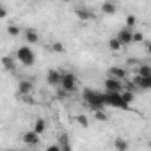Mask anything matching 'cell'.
<instances>
[{
    "label": "cell",
    "mask_w": 151,
    "mask_h": 151,
    "mask_svg": "<svg viewBox=\"0 0 151 151\" xmlns=\"http://www.w3.org/2000/svg\"><path fill=\"white\" fill-rule=\"evenodd\" d=\"M84 100L87 105H91L93 109H103L107 105L105 101V94H101L100 91H94V89H86L84 91Z\"/></svg>",
    "instance_id": "6da1fadb"
},
{
    "label": "cell",
    "mask_w": 151,
    "mask_h": 151,
    "mask_svg": "<svg viewBox=\"0 0 151 151\" xmlns=\"http://www.w3.org/2000/svg\"><path fill=\"white\" fill-rule=\"evenodd\" d=\"M16 59L23 66H32L36 62V55H34V52H32L30 46H20L18 52H16Z\"/></svg>",
    "instance_id": "7a4b0ae2"
},
{
    "label": "cell",
    "mask_w": 151,
    "mask_h": 151,
    "mask_svg": "<svg viewBox=\"0 0 151 151\" xmlns=\"http://www.w3.org/2000/svg\"><path fill=\"white\" fill-rule=\"evenodd\" d=\"M105 101L107 105L114 107V109H126L128 103L123 100V94L121 93H112V91H105Z\"/></svg>",
    "instance_id": "3957f363"
},
{
    "label": "cell",
    "mask_w": 151,
    "mask_h": 151,
    "mask_svg": "<svg viewBox=\"0 0 151 151\" xmlns=\"http://www.w3.org/2000/svg\"><path fill=\"white\" fill-rule=\"evenodd\" d=\"M60 87L66 93H75V91H77V77H75L73 73H64L62 82H60Z\"/></svg>",
    "instance_id": "277c9868"
},
{
    "label": "cell",
    "mask_w": 151,
    "mask_h": 151,
    "mask_svg": "<svg viewBox=\"0 0 151 151\" xmlns=\"http://www.w3.org/2000/svg\"><path fill=\"white\" fill-rule=\"evenodd\" d=\"M22 140H23L27 146L36 147V146H39V142H41V135H39L36 130H30V132H25V133L22 135Z\"/></svg>",
    "instance_id": "5b68a950"
},
{
    "label": "cell",
    "mask_w": 151,
    "mask_h": 151,
    "mask_svg": "<svg viewBox=\"0 0 151 151\" xmlns=\"http://www.w3.org/2000/svg\"><path fill=\"white\" fill-rule=\"evenodd\" d=\"M62 77H64V73H60V71H57V69H50V71L46 73V82H48L50 86L57 87V86H60Z\"/></svg>",
    "instance_id": "8992f818"
},
{
    "label": "cell",
    "mask_w": 151,
    "mask_h": 151,
    "mask_svg": "<svg viewBox=\"0 0 151 151\" xmlns=\"http://www.w3.org/2000/svg\"><path fill=\"white\" fill-rule=\"evenodd\" d=\"M75 16H77L80 22H86V23L94 20V13L89 7H77V9H75Z\"/></svg>",
    "instance_id": "52a82bcc"
},
{
    "label": "cell",
    "mask_w": 151,
    "mask_h": 151,
    "mask_svg": "<svg viewBox=\"0 0 151 151\" xmlns=\"http://www.w3.org/2000/svg\"><path fill=\"white\" fill-rule=\"evenodd\" d=\"M105 91H112V93H121L123 91V84L119 78L116 77H109L105 80Z\"/></svg>",
    "instance_id": "ba28073f"
},
{
    "label": "cell",
    "mask_w": 151,
    "mask_h": 151,
    "mask_svg": "<svg viewBox=\"0 0 151 151\" xmlns=\"http://www.w3.org/2000/svg\"><path fill=\"white\" fill-rule=\"evenodd\" d=\"M116 36H117V39H119L123 45H130V43H133V32H132V29H128V27L121 29Z\"/></svg>",
    "instance_id": "9c48e42d"
},
{
    "label": "cell",
    "mask_w": 151,
    "mask_h": 151,
    "mask_svg": "<svg viewBox=\"0 0 151 151\" xmlns=\"http://www.w3.org/2000/svg\"><path fill=\"white\" fill-rule=\"evenodd\" d=\"M101 13L103 14H109V16H112V14H116L117 13V4L114 2V0H105V2L101 4Z\"/></svg>",
    "instance_id": "30bf717a"
},
{
    "label": "cell",
    "mask_w": 151,
    "mask_h": 151,
    "mask_svg": "<svg viewBox=\"0 0 151 151\" xmlns=\"http://www.w3.org/2000/svg\"><path fill=\"white\" fill-rule=\"evenodd\" d=\"M133 84L140 89H151V77H142L137 73V77L133 78Z\"/></svg>",
    "instance_id": "8fae6325"
},
{
    "label": "cell",
    "mask_w": 151,
    "mask_h": 151,
    "mask_svg": "<svg viewBox=\"0 0 151 151\" xmlns=\"http://www.w3.org/2000/svg\"><path fill=\"white\" fill-rule=\"evenodd\" d=\"M34 91V84L30 82V80H27V78H23V80H20V84H18V93L20 94H30Z\"/></svg>",
    "instance_id": "7c38bea8"
},
{
    "label": "cell",
    "mask_w": 151,
    "mask_h": 151,
    "mask_svg": "<svg viewBox=\"0 0 151 151\" xmlns=\"http://www.w3.org/2000/svg\"><path fill=\"white\" fill-rule=\"evenodd\" d=\"M25 41H27L29 45H36V43L39 41V34H37L34 29H27V30H25Z\"/></svg>",
    "instance_id": "4fadbf2b"
},
{
    "label": "cell",
    "mask_w": 151,
    "mask_h": 151,
    "mask_svg": "<svg viewBox=\"0 0 151 151\" xmlns=\"http://www.w3.org/2000/svg\"><path fill=\"white\" fill-rule=\"evenodd\" d=\"M109 75H110V77H116V78H119V80H123V78L126 77V71H124L123 68H117V66H114V68H110V69H109Z\"/></svg>",
    "instance_id": "5bb4252c"
},
{
    "label": "cell",
    "mask_w": 151,
    "mask_h": 151,
    "mask_svg": "<svg viewBox=\"0 0 151 151\" xmlns=\"http://www.w3.org/2000/svg\"><path fill=\"white\" fill-rule=\"evenodd\" d=\"M34 130H36L39 135H43V133L46 132V121H45V119H41V117H39V119H36V121H34Z\"/></svg>",
    "instance_id": "9a60e30c"
},
{
    "label": "cell",
    "mask_w": 151,
    "mask_h": 151,
    "mask_svg": "<svg viewBox=\"0 0 151 151\" xmlns=\"http://www.w3.org/2000/svg\"><path fill=\"white\" fill-rule=\"evenodd\" d=\"M130 147V144L124 140V139H121V137H117L116 140H114V149H117V151H126Z\"/></svg>",
    "instance_id": "2e32d148"
},
{
    "label": "cell",
    "mask_w": 151,
    "mask_h": 151,
    "mask_svg": "<svg viewBox=\"0 0 151 151\" xmlns=\"http://www.w3.org/2000/svg\"><path fill=\"white\" fill-rule=\"evenodd\" d=\"M121 46H123V43L117 39V36L109 39V48H110L112 52H119V50H121Z\"/></svg>",
    "instance_id": "e0dca14e"
},
{
    "label": "cell",
    "mask_w": 151,
    "mask_h": 151,
    "mask_svg": "<svg viewBox=\"0 0 151 151\" xmlns=\"http://www.w3.org/2000/svg\"><path fill=\"white\" fill-rule=\"evenodd\" d=\"M2 62H4V69H6V71H14L16 64H14V59H13V57H4Z\"/></svg>",
    "instance_id": "ac0fdd59"
},
{
    "label": "cell",
    "mask_w": 151,
    "mask_h": 151,
    "mask_svg": "<svg viewBox=\"0 0 151 151\" xmlns=\"http://www.w3.org/2000/svg\"><path fill=\"white\" fill-rule=\"evenodd\" d=\"M20 32H22V30H20L18 25H14V23H9V25H7V34H9L11 37H18Z\"/></svg>",
    "instance_id": "d6986e66"
},
{
    "label": "cell",
    "mask_w": 151,
    "mask_h": 151,
    "mask_svg": "<svg viewBox=\"0 0 151 151\" xmlns=\"http://www.w3.org/2000/svg\"><path fill=\"white\" fill-rule=\"evenodd\" d=\"M94 117H96L100 123H105V121L109 119V116L103 112V109H94Z\"/></svg>",
    "instance_id": "ffe728a7"
},
{
    "label": "cell",
    "mask_w": 151,
    "mask_h": 151,
    "mask_svg": "<svg viewBox=\"0 0 151 151\" xmlns=\"http://www.w3.org/2000/svg\"><path fill=\"white\" fill-rule=\"evenodd\" d=\"M52 50H53L55 53H64V52H66L64 45H62V43H59V41H55V43L52 45Z\"/></svg>",
    "instance_id": "44dd1931"
},
{
    "label": "cell",
    "mask_w": 151,
    "mask_h": 151,
    "mask_svg": "<svg viewBox=\"0 0 151 151\" xmlns=\"http://www.w3.org/2000/svg\"><path fill=\"white\" fill-rule=\"evenodd\" d=\"M135 25H137V16L128 14V16H126V27H128V29H132V27H135Z\"/></svg>",
    "instance_id": "7402d4cb"
},
{
    "label": "cell",
    "mask_w": 151,
    "mask_h": 151,
    "mask_svg": "<svg viewBox=\"0 0 151 151\" xmlns=\"http://www.w3.org/2000/svg\"><path fill=\"white\" fill-rule=\"evenodd\" d=\"M121 94H123V100H124V101H126L128 105H130V103L133 101V98H135L132 91H124V93H121Z\"/></svg>",
    "instance_id": "603a6c76"
},
{
    "label": "cell",
    "mask_w": 151,
    "mask_h": 151,
    "mask_svg": "<svg viewBox=\"0 0 151 151\" xmlns=\"http://www.w3.org/2000/svg\"><path fill=\"white\" fill-rule=\"evenodd\" d=\"M139 75H142V77H151V68L149 66H140L139 68Z\"/></svg>",
    "instance_id": "cb8c5ba5"
},
{
    "label": "cell",
    "mask_w": 151,
    "mask_h": 151,
    "mask_svg": "<svg viewBox=\"0 0 151 151\" xmlns=\"http://www.w3.org/2000/svg\"><path fill=\"white\" fill-rule=\"evenodd\" d=\"M75 119H77V123H78L80 126H87V124H89L87 117H86V116H82V114H80V116H77V117H75Z\"/></svg>",
    "instance_id": "d4e9b609"
},
{
    "label": "cell",
    "mask_w": 151,
    "mask_h": 151,
    "mask_svg": "<svg viewBox=\"0 0 151 151\" xmlns=\"http://www.w3.org/2000/svg\"><path fill=\"white\" fill-rule=\"evenodd\" d=\"M144 41V34L142 32H133V43H142Z\"/></svg>",
    "instance_id": "484cf974"
},
{
    "label": "cell",
    "mask_w": 151,
    "mask_h": 151,
    "mask_svg": "<svg viewBox=\"0 0 151 151\" xmlns=\"http://www.w3.org/2000/svg\"><path fill=\"white\" fill-rule=\"evenodd\" d=\"M0 18H2V20L7 18V7L6 6H2V9H0Z\"/></svg>",
    "instance_id": "4316f807"
},
{
    "label": "cell",
    "mask_w": 151,
    "mask_h": 151,
    "mask_svg": "<svg viewBox=\"0 0 151 151\" xmlns=\"http://www.w3.org/2000/svg\"><path fill=\"white\" fill-rule=\"evenodd\" d=\"M146 52L151 55V43H147V45H146Z\"/></svg>",
    "instance_id": "83f0119b"
}]
</instances>
